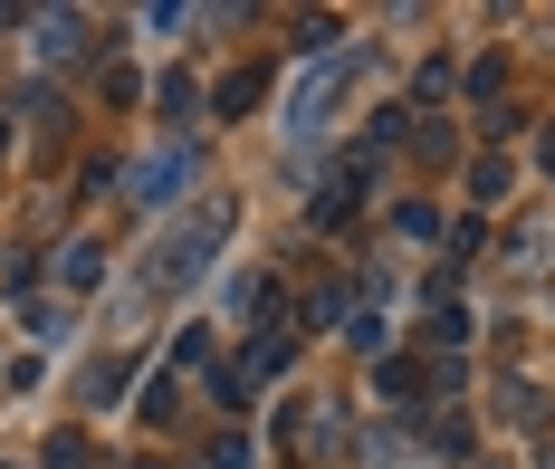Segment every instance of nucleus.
I'll return each instance as SVG.
<instances>
[{"instance_id": "f03ea898", "label": "nucleus", "mask_w": 555, "mask_h": 469, "mask_svg": "<svg viewBox=\"0 0 555 469\" xmlns=\"http://www.w3.org/2000/svg\"><path fill=\"white\" fill-rule=\"evenodd\" d=\"M335 87H345V67H307V77H297V106H287V125H297V134H317V116L335 106Z\"/></svg>"}, {"instance_id": "7ed1b4c3", "label": "nucleus", "mask_w": 555, "mask_h": 469, "mask_svg": "<svg viewBox=\"0 0 555 469\" xmlns=\"http://www.w3.org/2000/svg\"><path fill=\"white\" fill-rule=\"evenodd\" d=\"M182 173H192L182 154H154V164L134 173V201H144V211H164V201H172V182H182Z\"/></svg>"}, {"instance_id": "39448f33", "label": "nucleus", "mask_w": 555, "mask_h": 469, "mask_svg": "<svg viewBox=\"0 0 555 469\" xmlns=\"http://www.w3.org/2000/svg\"><path fill=\"white\" fill-rule=\"evenodd\" d=\"M0 144H10V125H0Z\"/></svg>"}, {"instance_id": "20e7f679", "label": "nucleus", "mask_w": 555, "mask_h": 469, "mask_svg": "<svg viewBox=\"0 0 555 469\" xmlns=\"http://www.w3.org/2000/svg\"><path fill=\"white\" fill-rule=\"evenodd\" d=\"M96 278H106V249L77 239V249H67V288H96Z\"/></svg>"}, {"instance_id": "f257e3e1", "label": "nucleus", "mask_w": 555, "mask_h": 469, "mask_svg": "<svg viewBox=\"0 0 555 469\" xmlns=\"http://www.w3.org/2000/svg\"><path fill=\"white\" fill-rule=\"evenodd\" d=\"M221 239H230V201L211 192V201H202V211H192V221L154 249V288H192V278H202V259H211Z\"/></svg>"}]
</instances>
